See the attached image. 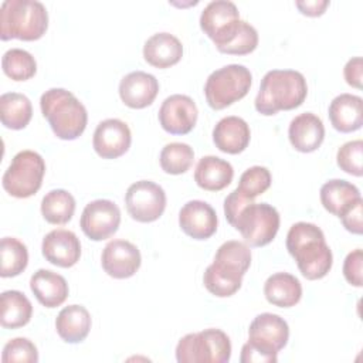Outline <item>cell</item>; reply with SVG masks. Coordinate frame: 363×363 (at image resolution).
I'll use <instances>...</instances> for the list:
<instances>
[{"instance_id":"obj_37","label":"cell","mask_w":363,"mask_h":363,"mask_svg":"<svg viewBox=\"0 0 363 363\" xmlns=\"http://www.w3.org/2000/svg\"><path fill=\"white\" fill-rule=\"evenodd\" d=\"M1 362L3 363H11V362L37 363L38 350L30 339L14 337L4 345L3 353H1Z\"/></svg>"},{"instance_id":"obj_5","label":"cell","mask_w":363,"mask_h":363,"mask_svg":"<svg viewBox=\"0 0 363 363\" xmlns=\"http://www.w3.org/2000/svg\"><path fill=\"white\" fill-rule=\"evenodd\" d=\"M252 84L250 69L241 64H228L213 71L206 84L204 95L210 108L220 111L242 99Z\"/></svg>"},{"instance_id":"obj_18","label":"cell","mask_w":363,"mask_h":363,"mask_svg":"<svg viewBox=\"0 0 363 363\" xmlns=\"http://www.w3.org/2000/svg\"><path fill=\"white\" fill-rule=\"evenodd\" d=\"M44 258L52 265L69 268L79 261L81 242L75 233L64 228L50 231L41 244Z\"/></svg>"},{"instance_id":"obj_38","label":"cell","mask_w":363,"mask_h":363,"mask_svg":"<svg viewBox=\"0 0 363 363\" xmlns=\"http://www.w3.org/2000/svg\"><path fill=\"white\" fill-rule=\"evenodd\" d=\"M258 45V33L257 30L247 21H242L240 33L235 38L220 52L230 55H245L252 52Z\"/></svg>"},{"instance_id":"obj_13","label":"cell","mask_w":363,"mask_h":363,"mask_svg":"<svg viewBox=\"0 0 363 363\" xmlns=\"http://www.w3.org/2000/svg\"><path fill=\"white\" fill-rule=\"evenodd\" d=\"M121 224L119 207L105 199L88 203L81 214L79 225L82 233L92 241H102L113 235Z\"/></svg>"},{"instance_id":"obj_43","label":"cell","mask_w":363,"mask_h":363,"mask_svg":"<svg viewBox=\"0 0 363 363\" xmlns=\"http://www.w3.org/2000/svg\"><path fill=\"white\" fill-rule=\"evenodd\" d=\"M295 6L298 10L309 17H318L322 16L329 6L328 0H305V1H296Z\"/></svg>"},{"instance_id":"obj_1","label":"cell","mask_w":363,"mask_h":363,"mask_svg":"<svg viewBox=\"0 0 363 363\" xmlns=\"http://www.w3.org/2000/svg\"><path fill=\"white\" fill-rule=\"evenodd\" d=\"M286 250L306 279H320L332 268V251L316 224L306 221L292 224L286 234Z\"/></svg>"},{"instance_id":"obj_11","label":"cell","mask_w":363,"mask_h":363,"mask_svg":"<svg viewBox=\"0 0 363 363\" xmlns=\"http://www.w3.org/2000/svg\"><path fill=\"white\" fill-rule=\"evenodd\" d=\"M288 339L289 326L277 313H259L250 323L248 343L275 360H278V352L286 346Z\"/></svg>"},{"instance_id":"obj_27","label":"cell","mask_w":363,"mask_h":363,"mask_svg":"<svg viewBox=\"0 0 363 363\" xmlns=\"http://www.w3.org/2000/svg\"><path fill=\"white\" fill-rule=\"evenodd\" d=\"M264 295L269 303L278 308L295 306L302 298L299 279L288 272H277L264 284Z\"/></svg>"},{"instance_id":"obj_31","label":"cell","mask_w":363,"mask_h":363,"mask_svg":"<svg viewBox=\"0 0 363 363\" xmlns=\"http://www.w3.org/2000/svg\"><path fill=\"white\" fill-rule=\"evenodd\" d=\"M75 211V199L64 189L48 191L41 200V214L50 224H67Z\"/></svg>"},{"instance_id":"obj_41","label":"cell","mask_w":363,"mask_h":363,"mask_svg":"<svg viewBox=\"0 0 363 363\" xmlns=\"http://www.w3.org/2000/svg\"><path fill=\"white\" fill-rule=\"evenodd\" d=\"M362 72H363L362 57L350 58L343 68V75L346 82L350 86H354L357 89H362Z\"/></svg>"},{"instance_id":"obj_39","label":"cell","mask_w":363,"mask_h":363,"mask_svg":"<svg viewBox=\"0 0 363 363\" xmlns=\"http://www.w3.org/2000/svg\"><path fill=\"white\" fill-rule=\"evenodd\" d=\"M362 269H363V251L360 248H356L352 252H349L345 258L343 277L350 285L360 288L363 284Z\"/></svg>"},{"instance_id":"obj_42","label":"cell","mask_w":363,"mask_h":363,"mask_svg":"<svg viewBox=\"0 0 363 363\" xmlns=\"http://www.w3.org/2000/svg\"><path fill=\"white\" fill-rule=\"evenodd\" d=\"M240 362L241 363H277L275 359H272L271 356L265 354L264 352L252 347L248 342L241 349Z\"/></svg>"},{"instance_id":"obj_30","label":"cell","mask_w":363,"mask_h":363,"mask_svg":"<svg viewBox=\"0 0 363 363\" xmlns=\"http://www.w3.org/2000/svg\"><path fill=\"white\" fill-rule=\"evenodd\" d=\"M33 315L30 299L20 291H4L1 294L0 323L6 329H17L27 325Z\"/></svg>"},{"instance_id":"obj_9","label":"cell","mask_w":363,"mask_h":363,"mask_svg":"<svg viewBox=\"0 0 363 363\" xmlns=\"http://www.w3.org/2000/svg\"><path fill=\"white\" fill-rule=\"evenodd\" d=\"M242 21L237 6L230 0L210 1L200 16V28L221 51L240 33Z\"/></svg>"},{"instance_id":"obj_10","label":"cell","mask_w":363,"mask_h":363,"mask_svg":"<svg viewBox=\"0 0 363 363\" xmlns=\"http://www.w3.org/2000/svg\"><path fill=\"white\" fill-rule=\"evenodd\" d=\"M129 216L139 223L156 221L166 208V193L155 182L139 180L132 183L125 194Z\"/></svg>"},{"instance_id":"obj_22","label":"cell","mask_w":363,"mask_h":363,"mask_svg":"<svg viewBox=\"0 0 363 363\" xmlns=\"http://www.w3.org/2000/svg\"><path fill=\"white\" fill-rule=\"evenodd\" d=\"M328 115L336 130L354 132L363 125V99L357 95L340 94L332 99Z\"/></svg>"},{"instance_id":"obj_20","label":"cell","mask_w":363,"mask_h":363,"mask_svg":"<svg viewBox=\"0 0 363 363\" xmlns=\"http://www.w3.org/2000/svg\"><path fill=\"white\" fill-rule=\"evenodd\" d=\"M288 138L295 150L302 153L315 152L325 139L323 122L312 112L299 113L289 123Z\"/></svg>"},{"instance_id":"obj_12","label":"cell","mask_w":363,"mask_h":363,"mask_svg":"<svg viewBox=\"0 0 363 363\" xmlns=\"http://www.w3.org/2000/svg\"><path fill=\"white\" fill-rule=\"evenodd\" d=\"M251 265V250L245 242L230 240L223 242L216 255L213 264L206 269L213 275L223 278L237 286H241L242 277Z\"/></svg>"},{"instance_id":"obj_23","label":"cell","mask_w":363,"mask_h":363,"mask_svg":"<svg viewBox=\"0 0 363 363\" xmlns=\"http://www.w3.org/2000/svg\"><path fill=\"white\" fill-rule=\"evenodd\" d=\"M30 289L37 301L45 308H57L68 298V284L65 278L44 268L31 275Z\"/></svg>"},{"instance_id":"obj_2","label":"cell","mask_w":363,"mask_h":363,"mask_svg":"<svg viewBox=\"0 0 363 363\" xmlns=\"http://www.w3.org/2000/svg\"><path fill=\"white\" fill-rule=\"evenodd\" d=\"M306 95V79L299 71L271 69L261 79L254 106L258 113L271 116L301 106Z\"/></svg>"},{"instance_id":"obj_28","label":"cell","mask_w":363,"mask_h":363,"mask_svg":"<svg viewBox=\"0 0 363 363\" xmlns=\"http://www.w3.org/2000/svg\"><path fill=\"white\" fill-rule=\"evenodd\" d=\"M359 189L347 180L332 179L320 187V203L326 211L340 216L353 201L360 199Z\"/></svg>"},{"instance_id":"obj_19","label":"cell","mask_w":363,"mask_h":363,"mask_svg":"<svg viewBox=\"0 0 363 363\" xmlns=\"http://www.w3.org/2000/svg\"><path fill=\"white\" fill-rule=\"evenodd\" d=\"M159 92V81L155 75L145 71H133L125 75L119 82V96L122 102L132 109L149 106Z\"/></svg>"},{"instance_id":"obj_15","label":"cell","mask_w":363,"mask_h":363,"mask_svg":"<svg viewBox=\"0 0 363 363\" xmlns=\"http://www.w3.org/2000/svg\"><path fill=\"white\" fill-rule=\"evenodd\" d=\"M132 143V133L129 126L116 118H109L98 123L92 146L102 159H116L128 152Z\"/></svg>"},{"instance_id":"obj_40","label":"cell","mask_w":363,"mask_h":363,"mask_svg":"<svg viewBox=\"0 0 363 363\" xmlns=\"http://www.w3.org/2000/svg\"><path fill=\"white\" fill-rule=\"evenodd\" d=\"M363 200L362 197L357 199L356 201H353L340 216L339 218L342 220L343 227L352 233V234H357L360 235L363 233Z\"/></svg>"},{"instance_id":"obj_21","label":"cell","mask_w":363,"mask_h":363,"mask_svg":"<svg viewBox=\"0 0 363 363\" xmlns=\"http://www.w3.org/2000/svg\"><path fill=\"white\" fill-rule=\"evenodd\" d=\"M250 139V126L240 116H225L220 119L213 129V142L216 147L228 155H238L244 152Z\"/></svg>"},{"instance_id":"obj_24","label":"cell","mask_w":363,"mask_h":363,"mask_svg":"<svg viewBox=\"0 0 363 363\" xmlns=\"http://www.w3.org/2000/svg\"><path fill=\"white\" fill-rule=\"evenodd\" d=\"M183 57V45L177 37L170 33H156L149 37L143 45V58L156 68H169L177 64Z\"/></svg>"},{"instance_id":"obj_33","label":"cell","mask_w":363,"mask_h":363,"mask_svg":"<svg viewBox=\"0 0 363 363\" xmlns=\"http://www.w3.org/2000/svg\"><path fill=\"white\" fill-rule=\"evenodd\" d=\"M3 72L13 81H27L37 72L35 58L26 50L10 48L1 58Z\"/></svg>"},{"instance_id":"obj_26","label":"cell","mask_w":363,"mask_h":363,"mask_svg":"<svg viewBox=\"0 0 363 363\" xmlns=\"http://www.w3.org/2000/svg\"><path fill=\"white\" fill-rule=\"evenodd\" d=\"M91 323V315L85 306L68 305L57 315L55 329L67 343H79L88 336Z\"/></svg>"},{"instance_id":"obj_7","label":"cell","mask_w":363,"mask_h":363,"mask_svg":"<svg viewBox=\"0 0 363 363\" xmlns=\"http://www.w3.org/2000/svg\"><path fill=\"white\" fill-rule=\"evenodd\" d=\"M45 173L43 156L34 150H21L13 159L3 174V189L13 197L27 199L34 196Z\"/></svg>"},{"instance_id":"obj_4","label":"cell","mask_w":363,"mask_h":363,"mask_svg":"<svg viewBox=\"0 0 363 363\" xmlns=\"http://www.w3.org/2000/svg\"><path fill=\"white\" fill-rule=\"evenodd\" d=\"M48 28V13L37 0H6L0 7V38L34 41Z\"/></svg>"},{"instance_id":"obj_14","label":"cell","mask_w":363,"mask_h":363,"mask_svg":"<svg viewBox=\"0 0 363 363\" xmlns=\"http://www.w3.org/2000/svg\"><path fill=\"white\" fill-rule=\"evenodd\" d=\"M199 111L194 101L182 94L167 96L159 109L160 126L170 135H186L197 122Z\"/></svg>"},{"instance_id":"obj_6","label":"cell","mask_w":363,"mask_h":363,"mask_svg":"<svg viewBox=\"0 0 363 363\" xmlns=\"http://www.w3.org/2000/svg\"><path fill=\"white\" fill-rule=\"evenodd\" d=\"M231 357L230 337L220 329H204L183 336L176 346L179 363H227Z\"/></svg>"},{"instance_id":"obj_35","label":"cell","mask_w":363,"mask_h":363,"mask_svg":"<svg viewBox=\"0 0 363 363\" xmlns=\"http://www.w3.org/2000/svg\"><path fill=\"white\" fill-rule=\"evenodd\" d=\"M272 177L267 167L252 166L248 167L241 176L237 190L247 199H255L257 196L267 191L271 186Z\"/></svg>"},{"instance_id":"obj_34","label":"cell","mask_w":363,"mask_h":363,"mask_svg":"<svg viewBox=\"0 0 363 363\" xmlns=\"http://www.w3.org/2000/svg\"><path fill=\"white\" fill-rule=\"evenodd\" d=\"M194 152L187 143L172 142L167 143L159 156L160 167L169 174L186 173L193 164Z\"/></svg>"},{"instance_id":"obj_29","label":"cell","mask_w":363,"mask_h":363,"mask_svg":"<svg viewBox=\"0 0 363 363\" xmlns=\"http://www.w3.org/2000/svg\"><path fill=\"white\" fill-rule=\"evenodd\" d=\"M33 116V106L24 94L6 92L0 96L1 123L14 130L24 129Z\"/></svg>"},{"instance_id":"obj_32","label":"cell","mask_w":363,"mask_h":363,"mask_svg":"<svg viewBox=\"0 0 363 363\" xmlns=\"http://www.w3.org/2000/svg\"><path fill=\"white\" fill-rule=\"evenodd\" d=\"M1 268L0 275L3 278L20 275L28 264V251L24 242L14 237L1 238L0 244Z\"/></svg>"},{"instance_id":"obj_25","label":"cell","mask_w":363,"mask_h":363,"mask_svg":"<svg viewBox=\"0 0 363 363\" xmlns=\"http://www.w3.org/2000/svg\"><path fill=\"white\" fill-rule=\"evenodd\" d=\"M234 177L230 162L217 156H203L194 170V182L207 191H220L227 187Z\"/></svg>"},{"instance_id":"obj_8","label":"cell","mask_w":363,"mask_h":363,"mask_svg":"<svg viewBox=\"0 0 363 363\" xmlns=\"http://www.w3.org/2000/svg\"><path fill=\"white\" fill-rule=\"evenodd\" d=\"M279 213L268 203H251L234 218L231 225L240 231L250 247L269 244L279 230Z\"/></svg>"},{"instance_id":"obj_36","label":"cell","mask_w":363,"mask_h":363,"mask_svg":"<svg viewBox=\"0 0 363 363\" xmlns=\"http://www.w3.org/2000/svg\"><path fill=\"white\" fill-rule=\"evenodd\" d=\"M362 160H363V140L362 139L349 140L337 149V153H336L337 166L349 174H353L357 177H360L363 174Z\"/></svg>"},{"instance_id":"obj_16","label":"cell","mask_w":363,"mask_h":363,"mask_svg":"<svg viewBox=\"0 0 363 363\" xmlns=\"http://www.w3.org/2000/svg\"><path fill=\"white\" fill-rule=\"evenodd\" d=\"M140 262V251L130 241L112 240L102 250V268L109 277L115 279H125L133 277L139 269Z\"/></svg>"},{"instance_id":"obj_17","label":"cell","mask_w":363,"mask_h":363,"mask_svg":"<svg viewBox=\"0 0 363 363\" xmlns=\"http://www.w3.org/2000/svg\"><path fill=\"white\" fill-rule=\"evenodd\" d=\"M179 224L184 234L194 240H207L217 231L214 208L201 200L187 201L179 213Z\"/></svg>"},{"instance_id":"obj_3","label":"cell","mask_w":363,"mask_h":363,"mask_svg":"<svg viewBox=\"0 0 363 363\" xmlns=\"http://www.w3.org/2000/svg\"><path fill=\"white\" fill-rule=\"evenodd\" d=\"M40 108L57 138L74 140L84 133L88 122L86 108L72 92L50 88L41 95Z\"/></svg>"}]
</instances>
